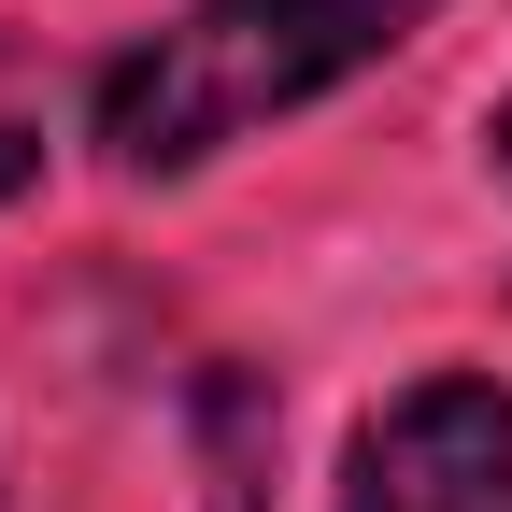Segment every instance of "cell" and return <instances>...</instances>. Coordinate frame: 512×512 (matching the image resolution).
Wrapping results in <instances>:
<instances>
[{"instance_id":"cell-1","label":"cell","mask_w":512,"mask_h":512,"mask_svg":"<svg viewBox=\"0 0 512 512\" xmlns=\"http://www.w3.org/2000/svg\"><path fill=\"white\" fill-rule=\"evenodd\" d=\"M441 0H185V15L100 72V157L114 171H200L242 128L384 72Z\"/></svg>"},{"instance_id":"cell-2","label":"cell","mask_w":512,"mask_h":512,"mask_svg":"<svg viewBox=\"0 0 512 512\" xmlns=\"http://www.w3.org/2000/svg\"><path fill=\"white\" fill-rule=\"evenodd\" d=\"M342 512H512V384L498 370L399 384L342 456Z\"/></svg>"},{"instance_id":"cell-3","label":"cell","mask_w":512,"mask_h":512,"mask_svg":"<svg viewBox=\"0 0 512 512\" xmlns=\"http://www.w3.org/2000/svg\"><path fill=\"white\" fill-rule=\"evenodd\" d=\"M29 185H43V128H29V114H0V214L29 200Z\"/></svg>"},{"instance_id":"cell-4","label":"cell","mask_w":512,"mask_h":512,"mask_svg":"<svg viewBox=\"0 0 512 512\" xmlns=\"http://www.w3.org/2000/svg\"><path fill=\"white\" fill-rule=\"evenodd\" d=\"M484 157H498V171H512V100H498V114H484Z\"/></svg>"}]
</instances>
